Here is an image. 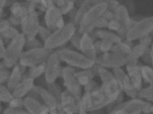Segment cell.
<instances>
[{
  "label": "cell",
  "mask_w": 153,
  "mask_h": 114,
  "mask_svg": "<svg viewBox=\"0 0 153 114\" xmlns=\"http://www.w3.org/2000/svg\"><path fill=\"white\" fill-rule=\"evenodd\" d=\"M88 34L94 42L98 40H104L114 45L122 41L117 34L109 30L94 29Z\"/></svg>",
  "instance_id": "cell-17"
},
{
  "label": "cell",
  "mask_w": 153,
  "mask_h": 114,
  "mask_svg": "<svg viewBox=\"0 0 153 114\" xmlns=\"http://www.w3.org/2000/svg\"><path fill=\"white\" fill-rule=\"evenodd\" d=\"M153 42V38L151 35L146 36L139 40V44L146 48H150Z\"/></svg>",
  "instance_id": "cell-42"
},
{
  "label": "cell",
  "mask_w": 153,
  "mask_h": 114,
  "mask_svg": "<svg viewBox=\"0 0 153 114\" xmlns=\"http://www.w3.org/2000/svg\"><path fill=\"white\" fill-rule=\"evenodd\" d=\"M8 69L5 65L3 60H2L0 62V71L1 70H7Z\"/></svg>",
  "instance_id": "cell-51"
},
{
  "label": "cell",
  "mask_w": 153,
  "mask_h": 114,
  "mask_svg": "<svg viewBox=\"0 0 153 114\" xmlns=\"http://www.w3.org/2000/svg\"><path fill=\"white\" fill-rule=\"evenodd\" d=\"M55 5L59 9L62 15L68 14L74 7L75 3L74 1H53Z\"/></svg>",
  "instance_id": "cell-28"
},
{
  "label": "cell",
  "mask_w": 153,
  "mask_h": 114,
  "mask_svg": "<svg viewBox=\"0 0 153 114\" xmlns=\"http://www.w3.org/2000/svg\"><path fill=\"white\" fill-rule=\"evenodd\" d=\"M141 59L145 64V65L152 66V58L150 48L146 49V51L141 57Z\"/></svg>",
  "instance_id": "cell-39"
},
{
  "label": "cell",
  "mask_w": 153,
  "mask_h": 114,
  "mask_svg": "<svg viewBox=\"0 0 153 114\" xmlns=\"http://www.w3.org/2000/svg\"><path fill=\"white\" fill-rule=\"evenodd\" d=\"M5 46L3 40L0 36V58L3 59L5 54Z\"/></svg>",
  "instance_id": "cell-49"
},
{
  "label": "cell",
  "mask_w": 153,
  "mask_h": 114,
  "mask_svg": "<svg viewBox=\"0 0 153 114\" xmlns=\"http://www.w3.org/2000/svg\"><path fill=\"white\" fill-rule=\"evenodd\" d=\"M138 97L145 101L153 103V85L143 88L138 93Z\"/></svg>",
  "instance_id": "cell-31"
},
{
  "label": "cell",
  "mask_w": 153,
  "mask_h": 114,
  "mask_svg": "<svg viewBox=\"0 0 153 114\" xmlns=\"http://www.w3.org/2000/svg\"><path fill=\"white\" fill-rule=\"evenodd\" d=\"M25 41V36L21 33L5 46V54L3 60L8 69L12 68L19 63L24 51Z\"/></svg>",
  "instance_id": "cell-4"
},
{
  "label": "cell",
  "mask_w": 153,
  "mask_h": 114,
  "mask_svg": "<svg viewBox=\"0 0 153 114\" xmlns=\"http://www.w3.org/2000/svg\"><path fill=\"white\" fill-rule=\"evenodd\" d=\"M23 101L25 110L30 114H39L46 106L39 100L30 97H25Z\"/></svg>",
  "instance_id": "cell-22"
},
{
  "label": "cell",
  "mask_w": 153,
  "mask_h": 114,
  "mask_svg": "<svg viewBox=\"0 0 153 114\" xmlns=\"http://www.w3.org/2000/svg\"><path fill=\"white\" fill-rule=\"evenodd\" d=\"M40 26L39 18L29 15L21 26V33L26 38L36 37Z\"/></svg>",
  "instance_id": "cell-16"
},
{
  "label": "cell",
  "mask_w": 153,
  "mask_h": 114,
  "mask_svg": "<svg viewBox=\"0 0 153 114\" xmlns=\"http://www.w3.org/2000/svg\"><path fill=\"white\" fill-rule=\"evenodd\" d=\"M108 21L102 17L97 20L94 25V29H105L108 28Z\"/></svg>",
  "instance_id": "cell-41"
},
{
  "label": "cell",
  "mask_w": 153,
  "mask_h": 114,
  "mask_svg": "<svg viewBox=\"0 0 153 114\" xmlns=\"http://www.w3.org/2000/svg\"><path fill=\"white\" fill-rule=\"evenodd\" d=\"M141 70L143 82L148 85H153V67L142 64Z\"/></svg>",
  "instance_id": "cell-29"
},
{
  "label": "cell",
  "mask_w": 153,
  "mask_h": 114,
  "mask_svg": "<svg viewBox=\"0 0 153 114\" xmlns=\"http://www.w3.org/2000/svg\"><path fill=\"white\" fill-rule=\"evenodd\" d=\"M2 110V105H1V103L0 102V113H1V112Z\"/></svg>",
  "instance_id": "cell-55"
},
{
  "label": "cell",
  "mask_w": 153,
  "mask_h": 114,
  "mask_svg": "<svg viewBox=\"0 0 153 114\" xmlns=\"http://www.w3.org/2000/svg\"><path fill=\"white\" fill-rule=\"evenodd\" d=\"M75 75L80 85L84 87L88 85L96 76L91 68L76 71Z\"/></svg>",
  "instance_id": "cell-26"
},
{
  "label": "cell",
  "mask_w": 153,
  "mask_h": 114,
  "mask_svg": "<svg viewBox=\"0 0 153 114\" xmlns=\"http://www.w3.org/2000/svg\"><path fill=\"white\" fill-rule=\"evenodd\" d=\"M4 114H7L5 112H4Z\"/></svg>",
  "instance_id": "cell-57"
},
{
  "label": "cell",
  "mask_w": 153,
  "mask_h": 114,
  "mask_svg": "<svg viewBox=\"0 0 153 114\" xmlns=\"http://www.w3.org/2000/svg\"><path fill=\"white\" fill-rule=\"evenodd\" d=\"M122 4L126 7L130 15L131 13H133L134 12V4L132 1H127L125 2V4Z\"/></svg>",
  "instance_id": "cell-48"
},
{
  "label": "cell",
  "mask_w": 153,
  "mask_h": 114,
  "mask_svg": "<svg viewBox=\"0 0 153 114\" xmlns=\"http://www.w3.org/2000/svg\"><path fill=\"white\" fill-rule=\"evenodd\" d=\"M98 87H99V84L92 80L90 82V83L88 85H86L84 88L85 92H90Z\"/></svg>",
  "instance_id": "cell-47"
},
{
  "label": "cell",
  "mask_w": 153,
  "mask_h": 114,
  "mask_svg": "<svg viewBox=\"0 0 153 114\" xmlns=\"http://www.w3.org/2000/svg\"><path fill=\"white\" fill-rule=\"evenodd\" d=\"M102 17L106 19L108 21L116 19V16H115L114 11L110 10L108 9H107L103 13Z\"/></svg>",
  "instance_id": "cell-44"
},
{
  "label": "cell",
  "mask_w": 153,
  "mask_h": 114,
  "mask_svg": "<svg viewBox=\"0 0 153 114\" xmlns=\"http://www.w3.org/2000/svg\"><path fill=\"white\" fill-rule=\"evenodd\" d=\"M76 69L67 65L62 68L61 78L66 90L78 99L82 98V86L76 77Z\"/></svg>",
  "instance_id": "cell-9"
},
{
  "label": "cell",
  "mask_w": 153,
  "mask_h": 114,
  "mask_svg": "<svg viewBox=\"0 0 153 114\" xmlns=\"http://www.w3.org/2000/svg\"><path fill=\"white\" fill-rule=\"evenodd\" d=\"M152 103L137 97L123 102L109 114H145L150 113Z\"/></svg>",
  "instance_id": "cell-5"
},
{
  "label": "cell",
  "mask_w": 153,
  "mask_h": 114,
  "mask_svg": "<svg viewBox=\"0 0 153 114\" xmlns=\"http://www.w3.org/2000/svg\"><path fill=\"white\" fill-rule=\"evenodd\" d=\"M81 36H82V34H80V33L76 31V33L70 41L72 46L78 51H79V45H80Z\"/></svg>",
  "instance_id": "cell-40"
},
{
  "label": "cell",
  "mask_w": 153,
  "mask_h": 114,
  "mask_svg": "<svg viewBox=\"0 0 153 114\" xmlns=\"http://www.w3.org/2000/svg\"><path fill=\"white\" fill-rule=\"evenodd\" d=\"M29 15L39 18L45 13L47 9L46 1H28Z\"/></svg>",
  "instance_id": "cell-21"
},
{
  "label": "cell",
  "mask_w": 153,
  "mask_h": 114,
  "mask_svg": "<svg viewBox=\"0 0 153 114\" xmlns=\"http://www.w3.org/2000/svg\"><path fill=\"white\" fill-rule=\"evenodd\" d=\"M151 113L153 114V103H152L151 104V107L150 109V113Z\"/></svg>",
  "instance_id": "cell-54"
},
{
  "label": "cell",
  "mask_w": 153,
  "mask_h": 114,
  "mask_svg": "<svg viewBox=\"0 0 153 114\" xmlns=\"http://www.w3.org/2000/svg\"><path fill=\"white\" fill-rule=\"evenodd\" d=\"M107 4V9L114 11L120 4V3L117 1H105Z\"/></svg>",
  "instance_id": "cell-46"
},
{
  "label": "cell",
  "mask_w": 153,
  "mask_h": 114,
  "mask_svg": "<svg viewBox=\"0 0 153 114\" xmlns=\"http://www.w3.org/2000/svg\"><path fill=\"white\" fill-rule=\"evenodd\" d=\"M94 42L88 33L82 34L78 51L85 56L95 61L98 55L95 50Z\"/></svg>",
  "instance_id": "cell-14"
},
{
  "label": "cell",
  "mask_w": 153,
  "mask_h": 114,
  "mask_svg": "<svg viewBox=\"0 0 153 114\" xmlns=\"http://www.w3.org/2000/svg\"><path fill=\"white\" fill-rule=\"evenodd\" d=\"M150 51H151V56L152 58V67L153 68V42L152 46L150 47Z\"/></svg>",
  "instance_id": "cell-53"
},
{
  "label": "cell",
  "mask_w": 153,
  "mask_h": 114,
  "mask_svg": "<svg viewBox=\"0 0 153 114\" xmlns=\"http://www.w3.org/2000/svg\"><path fill=\"white\" fill-rule=\"evenodd\" d=\"M145 114H153L151 113H146Z\"/></svg>",
  "instance_id": "cell-56"
},
{
  "label": "cell",
  "mask_w": 153,
  "mask_h": 114,
  "mask_svg": "<svg viewBox=\"0 0 153 114\" xmlns=\"http://www.w3.org/2000/svg\"><path fill=\"white\" fill-rule=\"evenodd\" d=\"M107 9L105 1H99L85 13L81 20L76 31L80 34L89 33L94 29V25Z\"/></svg>",
  "instance_id": "cell-3"
},
{
  "label": "cell",
  "mask_w": 153,
  "mask_h": 114,
  "mask_svg": "<svg viewBox=\"0 0 153 114\" xmlns=\"http://www.w3.org/2000/svg\"><path fill=\"white\" fill-rule=\"evenodd\" d=\"M153 31V16L144 17L128 29L125 40L133 42L139 40L151 35Z\"/></svg>",
  "instance_id": "cell-7"
},
{
  "label": "cell",
  "mask_w": 153,
  "mask_h": 114,
  "mask_svg": "<svg viewBox=\"0 0 153 114\" xmlns=\"http://www.w3.org/2000/svg\"><path fill=\"white\" fill-rule=\"evenodd\" d=\"M9 107L11 109H21L24 107L23 99L13 97L8 103Z\"/></svg>",
  "instance_id": "cell-35"
},
{
  "label": "cell",
  "mask_w": 153,
  "mask_h": 114,
  "mask_svg": "<svg viewBox=\"0 0 153 114\" xmlns=\"http://www.w3.org/2000/svg\"><path fill=\"white\" fill-rule=\"evenodd\" d=\"M10 74V71L9 69L0 71V85L6 83Z\"/></svg>",
  "instance_id": "cell-43"
},
{
  "label": "cell",
  "mask_w": 153,
  "mask_h": 114,
  "mask_svg": "<svg viewBox=\"0 0 153 114\" xmlns=\"http://www.w3.org/2000/svg\"><path fill=\"white\" fill-rule=\"evenodd\" d=\"M46 85L48 90L54 97L57 100L58 104H59L63 92L60 86L56 83V82L52 83H47Z\"/></svg>",
  "instance_id": "cell-32"
},
{
  "label": "cell",
  "mask_w": 153,
  "mask_h": 114,
  "mask_svg": "<svg viewBox=\"0 0 153 114\" xmlns=\"http://www.w3.org/2000/svg\"><path fill=\"white\" fill-rule=\"evenodd\" d=\"M14 1H0V7L2 9L6 7H10Z\"/></svg>",
  "instance_id": "cell-50"
},
{
  "label": "cell",
  "mask_w": 153,
  "mask_h": 114,
  "mask_svg": "<svg viewBox=\"0 0 153 114\" xmlns=\"http://www.w3.org/2000/svg\"><path fill=\"white\" fill-rule=\"evenodd\" d=\"M117 20L121 25V29L117 35L122 40H125L127 32L132 26V20L126 7L120 4L114 11Z\"/></svg>",
  "instance_id": "cell-13"
},
{
  "label": "cell",
  "mask_w": 153,
  "mask_h": 114,
  "mask_svg": "<svg viewBox=\"0 0 153 114\" xmlns=\"http://www.w3.org/2000/svg\"><path fill=\"white\" fill-rule=\"evenodd\" d=\"M112 73L114 74V77L121 83V82L124 79L127 75V74L125 71L121 67L115 68L112 69Z\"/></svg>",
  "instance_id": "cell-37"
},
{
  "label": "cell",
  "mask_w": 153,
  "mask_h": 114,
  "mask_svg": "<svg viewBox=\"0 0 153 114\" xmlns=\"http://www.w3.org/2000/svg\"><path fill=\"white\" fill-rule=\"evenodd\" d=\"M11 91L6 86L0 85V102L9 103L13 98Z\"/></svg>",
  "instance_id": "cell-34"
},
{
  "label": "cell",
  "mask_w": 153,
  "mask_h": 114,
  "mask_svg": "<svg viewBox=\"0 0 153 114\" xmlns=\"http://www.w3.org/2000/svg\"><path fill=\"white\" fill-rule=\"evenodd\" d=\"M26 38V37H25ZM44 47V43L35 38H26L24 49L27 50H33Z\"/></svg>",
  "instance_id": "cell-33"
},
{
  "label": "cell",
  "mask_w": 153,
  "mask_h": 114,
  "mask_svg": "<svg viewBox=\"0 0 153 114\" xmlns=\"http://www.w3.org/2000/svg\"><path fill=\"white\" fill-rule=\"evenodd\" d=\"M108 30L117 34L121 29V25L117 20H112L108 21Z\"/></svg>",
  "instance_id": "cell-38"
},
{
  "label": "cell",
  "mask_w": 153,
  "mask_h": 114,
  "mask_svg": "<svg viewBox=\"0 0 153 114\" xmlns=\"http://www.w3.org/2000/svg\"><path fill=\"white\" fill-rule=\"evenodd\" d=\"M133 43V42L122 40L120 43L113 45L110 51L126 57L129 54L134 46Z\"/></svg>",
  "instance_id": "cell-24"
},
{
  "label": "cell",
  "mask_w": 153,
  "mask_h": 114,
  "mask_svg": "<svg viewBox=\"0 0 153 114\" xmlns=\"http://www.w3.org/2000/svg\"><path fill=\"white\" fill-rule=\"evenodd\" d=\"M28 2L15 1L10 7V16L8 18L11 24L15 27L21 26L28 18Z\"/></svg>",
  "instance_id": "cell-11"
},
{
  "label": "cell",
  "mask_w": 153,
  "mask_h": 114,
  "mask_svg": "<svg viewBox=\"0 0 153 114\" xmlns=\"http://www.w3.org/2000/svg\"><path fill=\"white\" fill-rule=\"evenodd\" d=\"M120 83L122 86L123 93H125L131 99L138 97L139 91H137L133 86L128 74Z\"/></svg>",
  "instance_id": "cell-27"
},
{
  "label": "cell",
  "mask_w": 153,
  "mask_h": 114,
  "mask_svg": "<svg viewBox=\"0 0 153 114\" xmlns=\"http://www.w3.org/2000/svg\"><path fill=\"white\" fill-rule=\"evenodd\" d=\"M5 14L4 13V10L2 8L0 7V19L2 18H4L5 17Z\"/></svg>",
  "instance_id": "cell-52"
},
{
  "label": "cell",
  "mask_w": 153,
  "mask_h": 114,
  "mask_svg": "<svg viewBox=\"0 0 153 114\" xmlns=\"http://www.w3.org/2000/svg\"><path fill=\"white\" fill-rule=\"evenodd\" d=\"M113 45L111 43L104 40H98L94 42V46L98 55L110 51Z\"/></svg>",
  "instance_id": "cell-30"
},
{
  "label": "cell",
  "mask_w": 153,
  "mask_h": 114,
  "mask_svg": "<svg viewBox=\"0 0 153 114\" xmlns=\"http://www.w3.org/2000/svg\"><path fill=\"white\" fill-rule=\"evenodd\" d=\"M95 62L101 67L113 69L126 65V57L110 51L98 55Z\"/></svg>",
  "instance_id": "cell-12"
},
{
  "label": "cell",
  "mask_w": 153,
  "mask_h": 114,
  "mask_svg": "<svg viewBox=\"0 0 153 114\" xmlns=\"http://www.w3.org/2000/svg\"><path fill=\"white\" fill-rule=\"evenodd\" d=\"M99 1H84L80 7L77 8L76 15L73 24L76 28L78 27L81 20L85 13L94 5L99 2Z\"/></svg>",
  "instance_id": "cell-23"
},
{
  "label": "cell",
  "mask_w": 153,
  "mask_h": 114,
  "mask_svg": "<svg viewBox=\"0 0 153 114\" xmlns=\"http://www.w3.org/2000/svg\"><path fill=\"white\" fill-rule=\"evenodd\" d=\"M27 70V67L22 66L19 63L12 68L10 77L6 82V87L11 92L22 81L23 74Z\"/></svg>",
  "instance_id": "cell-18"
},
{
  "label": "cell",
  "mask_w": 153,
  "mask_h": 114,
  "mask_svg": "<svg viewBox=\"0 0 153 114\" xmlns=\"http://www.w3.org/2000/svg\"><path fill=\"white\" fill-rule=\"evenodd\" d=\"M35 80L31 79H25L22 81L13 90V97L22 98L27 96L29 92L35 86Z\"/></svg>",
  "instance_id": "cell-20"
},
{
  "label": "cell",
  "mask_w": 153,
  "mask_h": 114,
  "mask_svg": "<svg viewBox=\"0 0 153 114\" xmlns=\"http://www.w3.org/2000/svg\"><path fill=\"white\" fill-rule=\"evenodd\" d=\"M4 112H5L7 114H30L29 113H28L26 110H22V109H11L9 107L4 110Z\"/></svg>",
  "instance_id": "cell-45"
},
{
  "label": "cell",
  "mask_w": 153,
  "mask_h": 114,
  "mask_svg": "<svg viewBox=\"0 0 153 114\" xmlns=\"http://www.w3.org/2000/svg\"><path fill=\"white\" fill-rule=\"evenodd\" d=\"M76 32L75 25L69 22L63 27L53 32L44 43V47L53 51L63 48L71 41Z\"/></svg>",
  "instance_id": "cell-1"
},
{
  "label": "cell",
  "mask_w": 153,
  "mask_h": 114,
  "mask_svg": "<svg viewBox=\"0 0 153 114\" xmlns=\"http://www.w3.org/2000/svg\"><path fill=\"white\" fill-rule=\"evenodd\" d=\"M57 50L62 62L75 69H90L95 65V61L75 50L66 47Z\"/></svg>",
  "instance_id": "cell-2"
},
{
  "label": "cell",
  "mask_w": 153,
  "mask_h": 114,
  "mask_svg": "<svg viewBox=\"0 0 153 114\" xmlns=\"http://www.w3.org/2000/svg\"><path fill=\"white\" fill-rule=\"evenodd\" d=\"M142 64L136 65H126L127 74L136 89L140 92L143 88V79L141 73Z\"/></svg>",
  "instance_id": "cell-19"
},
{
  "label": "cell",
  "mask_w": 153,
  "mask_h": 114,
  "mask_svg": "<svg viewBox=\"0 0 153 114\" xmlns=\"http://www.w3.org/2000/svg\"><path fill=\"white\" fill-rule=\"evenodd\" d=\"M63 15L59 9L53 5L47 9L44 17V25L52 32L63 27L65 24Z\"/></svg>",
  "instance_id": "cell-10"
},
{
  "label": "cell",
  "mask_w": 153,
  "mask_h": 114,
  "mask_svg": "<svg viewBox=\"0 0 153 114\" xmlns=\"http://www.w3.org/2000/svg\"><path fill=\"white\" fill-rule=\"evenodd\" d=\"M46 63L37 66L28 68L22 76V79H31L35 80L45 74Z\"/></svg>",
  "instance_id": "cell-25"
},
{
  "label": "cell",
  "mask_w": 153,
  "mask_h": 114,
  "mask_svg": "<svg viewBox=\"0 0 153 114\" xmlns=\"http://www.w3.org/2000/svg\"><path fill=\"white\" fill-rule=\"evenodd\" d=\"M57 50L54 51L46 62L44 78L47 83L56 82L58 78H61L62 67Z\"/></svg>",
  "instance_id": "cell-8"
},
{
  "label": "cell",
  "mask_w": 153,
  "mask_h": 114,
  "mask_svg": "<svg viewBox=\"0 0 153 114\" xmlns=\"http://www.w3.org/2000/svg\"><path fill=\"white\" fill-rule=\"evenodd\" d=\"M53 32L44 26H40L39 30L38 35L43 43H45L52 35Z\"/></svg>",
  "instance_id": "cell-36"
},
{
  "label": "cell",
  "mask_w": 153,
  "mask_h": 114,
  "mask_svg": "<svg viewBox=\"0 0 153 114\" xmlns=\"http://www.w3.org/2000/svg\"><path fill=\"white\" fill-rule=\"evenodd\" d=\"M20 33L17 27L11 24L8 18H4L0 19V36L3 40L5 46H7Z\"/></svg>",
  "instance_id": "cell-15"
},
{
  "label": "cell",
  "mask_w": 153,
  "mask_h": 114,
  "mask_svg": "<svg viewBox=\"0 0 153 114\" xmlns=\"http://www.w3.org/2000/svg\"><path fill=\"white\" fill-rule=\"evenodd\" d=\"M53 51L44 47L24 51L19 63L27 68L37 66L45 63Z\"/></svg>",
  "instance_id": "cell-6"
}]
</instances>
